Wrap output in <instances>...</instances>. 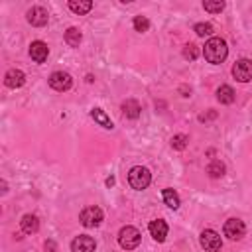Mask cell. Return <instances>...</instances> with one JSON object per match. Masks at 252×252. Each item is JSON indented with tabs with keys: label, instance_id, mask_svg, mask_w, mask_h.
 Here are the masks:
<instances>
[{
	"label": "cell",
	"instance_id": "6da1fadb",
	"mask_svg": "<svg viewBox=\"0 0 252 252\" xmlns=\"http://www.w3.org/2000/svg\"><path fill=\"white\" fill-rule=\"evenodd\" d=\"M203 55H205V59H207L209 63H213V65L222 63V61L226 59V55H228L226 41L220 39V37H211V39L205 43V47H203Z\"/></svg>",
	"mask_w": 252,
	"mask_h": 252
},
{
	"label": "cell",
	"instance_id": "7a4b0ae2",
	"mask_svg": "<svg viewBox=\"0 0 252 252\" xmlns=\"http://www.w3.org/2000/svg\"><path fill=\"white\" fill-rule=\"evenodd\" d=\"M150 181H152V173H150L148 167L136 165V167H132V169L128 171V183H130V187L136 189V191L146 189V187L150 185Z\"/></svg>",
	"mask_w": 252,
	"mask_h": 252
},
{
	"label": "cell",
	"instance_id": "3957f363",
	"mask_svg": "<svg viewBox=\"0 0 252 252\" xmlns=\"http://www.w3.org/2000/svg\"><path fill=\"white\" fill-rule=\"evenodd\" d=\"M142 240V234L136 226H122L118 232V244L124 250H134Z\"/></svg>",
	"mask_w": 252,
	"mask_h": 252
},
{
	"label": "cell",
	"instance_id": "277c9868",
	"mask_svg": "<svg viewBox=\"0 0 252 252\" xmlns=\"http://www.w3.org/2000/svg\"><path fill=\"white\" fill-rule=\"evenodd\" d=\"M102 211L98 209V207H85L83 211H81V215H79V220H81V224L83 226H87V228H93V226H98L100 222H102Z\"/></svg>",
	"mask_w": 252,
	"mask_h": 252
},
{
	"label": "cell",
	"instance_id": "5b68a950",
	"mask_svg": "<svg viewBox=\"0 0 252 252\" xmlns=\"http://www.w3.org/2000/svg\"><path fill=\"white\" fill-rule=\"evenodd\" d=\"M232 77L240 83L252 81V61L250 59H238L232 65Z\"/></svg>",
	"mask_w": 252,
	"mask_h": 252
},
{
	"label": "cell",
	"instance_id": "8992f818",
	"mask_svg": "<svg viewBox=\"0 0 252 252\" xmlns=\"http://www.w3.org/2000/svg\"><path fill=\"white\" fill-rule=\"evenodd\" d=\"M71 85H73V79H71V75L65 73V71H55V73L49 75V87L55 89V91H59V93L69 91Z\"/></svg>",
	"mask_w": 252,
	"mask_h": 252
},
{
	"label": "cell",
	"instance_id": "52a82bcc",
	"mask_svg": "<svg viewBox=\"0 0 252 252\" xmlns=\"http://www.w3.org/2000/svg\"><path fill=\"white\" fill-rule=\"evenodd\" d=\"M199 242H201V246H203L205 250H209V252H215V250H219V248L222 246L220 234H219V232H215V230H211V228H207V230H203V232H201Z\"/></svg>",
	"mask_w": 252,
	"mask_h": 252
},
{
	"label": "cell",
	"instance_id": "ba28073f",
	"mask_svg": "<svg viewBox=\"0 0 252 252\" xmlns=\"http://www.w3.org/2000/svg\"><path fill=\"white\" fill-rule=\"evenodd\" d=\"M222 230H224V236H228L230 240H240L244 236V232H246V226H244V222L240 219H228L224 222Z\"/></svg>",
	"mask_w": 252,
	"mask_h": 252
},
{
	"label": "cell",
	"instance_id": "9c48e42d",
	"mask_svg": "<svg viewBox=\"0 0 252 252\" xmlns=\"http://www.w3.org/2000/svg\"><path fill=\"white\" fill-rule=\"evenodd\" d=\"M94 248H96V242L89 234H79L71 242V250L73 252H94Z\"/></svg>",
	"mask_w": 252,
	"mask_h": 252
},
{
	"label": "cell",
	"instance_id": "30bf717a",
	"mask_svg": "<svg viewBox=\"0 0 252 252\" xmlns=\"http://www.w3.org/2000/svg\"><path fill=\"white\" fill-rule=\"evenodd\" d=\"M26 18H28V22H30L32 26L41 28V26H45V24H47L49 14H47V10H45L43 6H33V8H30V10H28Z\"/></svg>",
	"mask_w": 252,
	"mask_h": 252
},
{
	"label": "cell",
	"instance_id": "8fae6325",
	"mask_svg": "<svg viewBox=\"0 0 252 252\" xmlns=\"http://www.w3.org/2000/svg\"><path fill=\"white\" fill-rule=\"evenodd\" d=\"M47 55H49V47H47V43H43V41H32V45H30V57L35 61V63H43L45 59H47Z\"/></svg>",
	"mask_w": 252,
	"mask_h": 252
},
{
	"label": "cell",
	"instance_id": "7c38bea8",
	"mask_svg": "<svg viewBox=\"0 0 252 252\" xmlns=\"http://www.w3.org/2000/svg\"><path fill=\"white\" fill-rule=\"evenodd\" d=\"M4 83H6V87H10V89H20V87L26 83V75H24V71H20V69H8L6 75H4Z\"/></svg>",
	"mask_w": 252,
	"mask_h": 252
},
{
	"label": "cell",
	"instance_id": "4fadbf2b",
	"mask_svg": "<svg viewBox=\"0 0 252 252\" xmlns=\"http://www.w3.org/2000/svg\"><path fill=\"white\" fill-rule=\"evenodd\" d=\"M148 228H150V234L154 236V240H158V242H163L165 240V236H167V222L165 220L156 219V220H152L148 224Z\"/></svg>",
	"mask_w": 252,
	"mask_h": 252
},
{
	"label": "cell",
	"instance_id": "5bb4252c",
	"mask_svg": "<svg viewBox=\"0 0 252 252\" xmlns=\"http://www.w3.org/2000/svg\"><path fill=\"white\" fill-rule=\"evenodd\" d=\"M140 112H142V106H140V102L138 100H134V98H128V100H124L122 102V114L126 116V118H138L140 116Z\"/></svg>",
	"mask_w": 252,
	"mask_h": 252
},
{
	"label": "cell",
	"instance_id": "9a60e30c",
	"mask_svg": "<svg viewBox=\"0 0 252 252\" xmlns=\"http://www.w3.org/2000/svg\"><path fill=\"white\" fill-rule=\"evenodd\" d=\"M20 226H22V232L33 234V232H37V228H39V220H37L35 215H24L22 220H20Z\"/></svg>",
	"mask_w": 252,
	"mask_h": 252
},
{
	"label": "cell",
	"instance_id": "2e32d148",
	"mask_svg": "<svg viewBox=\"0 0 252 252\" xmlns=\"http://www.w3.org/2000/svg\"><path fill=\"white\" fill-rule=\"evenodd\" d=\"M234 91H232V87H228V85H220L219 89H217V100L220 102V104H232L234 102Z\"/></svg>",
	"mask_w": 252,
	"mask_h": 252
},
{
	"label": "cell",
	"instance_id": "e0dca14e",
	"mask_svg": "<svg viewBox=\"0 0 252 252\" xmlns=\"http://www.w3.org/2000/svg\"><path fill=\"white\" fill-rule=\"evenodd\" d=\"M91 116H93V120L98 122L102 128H106V130H112V128H114L112 120L106 116V112H104L102 108H93V110H91Z\"/></svg>",
	"mask_w": 252,
	"mask_h": 252
},
{
	"label": "cell",
	"instance_id": "ac0fdd59",
	"mask_svg": "<svg viewBox=\"0 0 252 252\" xmlns=\"http://www.w3.org/2000/svg\"><path fill=\"white\" fill-rule=\"evenodd\" d=\"M69 8H71V12H75V14H87V12H91V8H93V2L91 0H71L69 2Z\"/></svg>",
	"mask_w": 252,
	"mask_h": 252
},
{
	"label": "cell",
	"instance_id": "d6986e66",
	"mask_svg": "<svg viewBox=\"0 0 252 252\" xmlns=\"http://www.w3.org/2000/svg\"><path fill=\"white\" fill-rule=\"evenodd\" d=\"M81 39H83V33L79 32V28H69V30L65 32V41H67V45H71V47H79Z\"/></svg>",
	"mask_w": 252,
	"mask_h": 252
},
{
	"label": "cell",
	"instance_id": "ffe728a7",
	"mask_svg": "<svg viewBox=\"0 0 252 252\" xmlns=\"http://www.w3.org/2000/svg\"><path fill=\"white\" fill-rule=\"evenodd\" d=\"M207 173H209L213 179L222 177V175H224V163H220L219 159H213V161L207 165Z\"/></svg>",
	"mask_w": 252,
	"mask_h": 252
},
{
	"label": "cell",
	"instance_id": "44dd1931",
	"mask_svg": "<svg viewBox=\"0 0 252 252\" xmlns=\"http://www.w3.org/2000/svg\"><path fill=\"white\" fill-rule=\"evenodd\" d=\"M163 201L169 209H177L179 207V195L173 189H163Z\"/></svg>",
	"mask_w": 252,
	"mask_h": 252
},
{
	"label": "cell",
	"instance_id": "7402d4cb",
	"mask_svg": "<svg viewBox=\"0 0 252 252\" xmlns=\"http://www.w3.org/2000/svg\"><path fill=\"white\" fill-rule=\"evenodd\" d=\"M187 142H189V138L185 136V134H175L173 138H171V148L173 150H185L187 148Z\"/></svg>",
	"mask_w": 252,
	"mask_h": 252
},
{
	"label": "cell",
	"instance_id": "603a6c76",
	"mask_svg": "<svg viewBox=\"0 0 252 252\" xmlns=\"http://www.w3.org/2000/svg\"><path fill=\"white\" fill-rule=\"evenodd\" d=\"M134 30L140 32V33L148 32V30H150V20H148L146 16H136V18H134Z\"/></svg>",
	"mask_w": 252,
	"mask_h": 252
},
{
	"label": "cell",
	"instance_id": "cb8c5ba5",
	"mask_svg": "<svg viewBox=\"0 0 252 252\" xmlns=\"http://www.w3.org/2000/svg\"><path fill=\"white\" fill-rule=\"evenodd\" d=\"M203 8H205L207 12L217 14V12H222V10H224V2H222V0H217V2L207 0V2H203Z\"/></svg>",
	"mask_w": 252,
	"mask_h": 252
},
{
	"label": "cell",
	"instance_id": "d4e9b609",
	"mask_svg": "<svg viewBox=\"0 0 252 252\" xmlns=\"http://www.w3.org/2000/svg\"><path fill=\"white\" fill-rule=\"evenodd\" d=\"M195 33L197 35H201V37H205V35H211L213 33V26L211 24H207V22H201V24H195Z\"/></svg>",
	"mask_w": 252,
	"mask_h": 252
},
{
	"label": "cell",
	"instance_id": "484cf974",
	"mask_svg": "<svg viewBox=\"0 0 252 252\" xmlns=\"http://www.w3.org/2000/svg\"><path fill=\"white\" fill-rule=\"evenodd\" d=\"M183 57H185V59H189V61H195V59L199 57V49H197V45L187 43V45L183 47Z\"/></svg>",
	"mask_w": 252,
	"mask_h": 252
},
{
	"label": "cell",
	"instance_id": "4316f807",
	"mask_svg": "<svg viewBox=\"0 0 252 252\" xmlns=\"http://www.w3.org/2000/svg\"><path fill=\"white\" fill-rule=\"evenodd\" d=\"M45 250L55 252V242H53V240H47V242H45Z\"/></svg>",
	"mask_w": 252,
	"mask_h": 252
},
{
	"label": "cell",
	"instance_id": "83f0119b",
	"mask_svg": "<svg viewBox=\"0 0 252 252\" xmlns=\"http://www.w3.org/2000/svg\"><path fill=\"white\" fill-rule=\"evenodd\" d=\"M106 185H108V187L114 185V177H108V179H106Z\"/></svg>",
	"mask_w": 252,
	"mask_h": 252
}]
</instances>
